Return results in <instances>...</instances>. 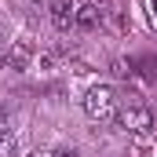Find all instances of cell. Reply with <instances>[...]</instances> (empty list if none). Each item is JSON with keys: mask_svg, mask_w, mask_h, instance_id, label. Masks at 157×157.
<instances>
[{"mask_svg": "<svg viewBox=\"0 0 157 157\" xmlns=\"http://www.w3.org/2000/svg\"><path fill=\"white\" fill-rule=\"evenodd\" d=\"M143 7H146V22L157 29V0H143Z\"/></svg>", "mask_w": 157, "mask_h": 157, "instance_id": "52a82bcc", "label": "cell"}, {"mask_svg": "<svg viewBox=\"0 0 157 157\" xmlns=\"http://www.w3.org/2000/svg\"><path fill=\"white\" fill-rule=\"evenodd\" d=\"M0 121H4V99H0Z\"/></svg>", "mask_w": 157, "mask_h": 157, "instance_id": "8fae6325", "label": "cell"}, {"mask_svg": "<svg viewBox=\"0 0 157 157\" xmlns=\"http://www.w3.org/2000/svg\"><path fill=\"white\" fill-rule=\"evenodd\" d=\"M51 157H80V154H77V150H70V146H62V150H55Z\"/></svg>", "mask_w": 157, "mask_h": 157, "instance_id": "ba28073f", "label": "cell"}, {"mask_svg": "<svg viewBox=\"0 0 157 157\" xmlns=\"http://www.w3.org/2000/svg\"><path fill=\"white\" fill-rule=\"evenodd\" d=\"M15 150H18V143H15V135H7L0 143V157H15Z\"/></svg>", "mask_w": 157, "mask_h": 157, "instance_id": "8992f818", "label": "cell"}, {"mask_svg": "<svg viewBox=\"0 0 157 157\" xmlns=\"http://www.w3.org/2000/svg\"><path fill=\"white\" fill-rule=\"evenodd\" d=\"M26 157H48V154H40V150H33V154H26Z\"/></svg>", "mask_w": 157, "mask_h": 157, "instance_id": "30bf717a", "label": "cell"}, {"mask_svg": "<svg viewBox=\"0 0 157 157\" xmlns=\"http://www.w3.org/2000/svg\"><path fill=\"white\" fill-rule=\"evenodd\" d=\"M51 26L59 33H70V26H77V7L73 0H51Z\"/></svg>", "mask_w": 157, "mask_h": 157, "instance_id": "3957f363", "label": "cell"}, {"mask_svg": "<svg viewBox=\"0 0 157 157\" xmlns=\"http://www.w3.org/2000/svg\"><path fill=\"white\" fill-rule=\"evenodd\" d=\"M117 124L124 132H132V135H146V132L154 128V113H150L146 106H139V102H128L117 113Z\"/></svg>", "mask_w": 157, "mask_h": 157, "instance_id": "7a4b0ae2", "label": "cell"}, {"mask_svg": "<svg viewBox=\"0 0 157 157\" xmlns=\"http://www.w3.org/2000/svg\"><path fill=\"white\" fill-rule=\"evenodd\" d=\"M29 62H33V48L29 44H11L7 48V55H4V66L11 70V73H22V70H29Z\"/></svg>", "mask_w": 157, "mask_h": 157, "instance_id": "277c9868", "label": "cell"}, {"mask_svg": "<svg viewBox=\"0 0 157 157\" xmlns=\"http://www.w3.org/2000/svg\"><path fill=\"white\" fill-rule=\"evenodd\" d=\"M84 113L91 121H117V91L110 84H95L84 95Z\"/></svg>", "mask_w": 157, "mask_h": 157, "instance_id": "6da1fadb", "label": "cell"}, {"mask_svg": "<svg viewBox=\"0 0 157 157\" xmlns=\"http://www.w3.org/2000/svg\"><path fill=\"white\" fill-rule=\"evenodd\" d=\"M99 18H102V11H99L95 4H80L77 7V29H95Z\"/></svg>", "mask_w": 157, "mask_h": 157, "instance_id": "5b68a950", "label": "cell"}, {"mask_svg": "<svg viewBox=\"0 0 157 157\" xmlns=\"http://www.w3.org/2000/svg\"><path fill=\"white\" fill-rule=\"evenodd\" d=\"M4 139H7V132H4V121H0V143H4Z\"/></svg>", "mask_w": 157, "mask_h": 157, "instance_id": "9c48e42d", "label": "cell"}]
</instances>
